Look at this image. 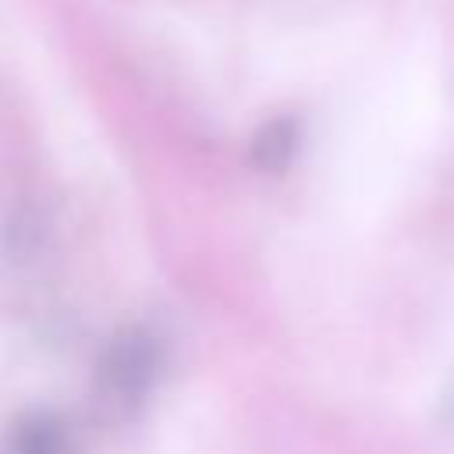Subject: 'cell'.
I'll return each instance as SVG.
<instances>
[{"instance_id":"2","label":"cell","mask_w":454,"mask_h":454,"mask_svg":"<svg viewBox=\"0 0 454 454\" xmlns=\"http://www.w3.org/2000/svg\"><path fill=\"white\" fill-rule=\"evenodd\" d=\"M4 454H74V440L57 411H28L7 429Z\"/></svg>"},{"instance_id":"4","label":"cell","mask_w":454,"mask_h":454,"mask_svg":"<svg viewBox=\"0 0 454 454\" xmlns=\"http://www.w3.org/2000/svg\"><path fill=\"white\" fill-rule=\"evenodd\" d=\"M443 419L454 426V390H450V397H447V408H443Z\"/></svg>"},{"instance_id":"3","label":"cell","mask_w":454,"mask_h":454,"mask_svg":"<svg viewBox=\"0 0 454 454\" xmlns=\"http://www.w3.org/2000/svg\"><path fill=\"white\" fill-rule=\"evenodd\" d=\"M298 138H301V128L294 117L266 121L252 138V167L262 174H280L294 160Z\"/></svg>"},{"instance_id":"1","label":"cell","mask_w":454,"mask_h":454,"mask_svg":"<svg viewBox=\"0 0 454 454\" xmlns=\"http://www.w3.org/2000/svg\"><path fill=\"white\" fill-rule=\"evenodd\" d=\"M163 369V340L149 326H124L110 337L96 365V387L114 411H135L156 387Z\"/></svg>"}]
</instances>
